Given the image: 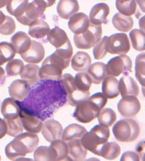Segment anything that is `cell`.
<instances>
[{"label": "cell", "instance_id": "cell-1", "mask_svg": "<svg viewBox=\"0 0 145 161\" xmlns=\"http://www.w3.org/2000/svg\"><path fill=\"white\" fill-rule=\"evenodd\" d=\"M39 144V137L35 133L25 132L15 136L7 145L5 153L7 158L11 160H17L34 152Z\"/></svg>", "mask_w": 145, "mask_h": 161}, {"label": "cell", "instance_id": "cell-2", "mask_svg": "<svg viewBox=\"0 0 145 161\" xmlns=\"http://www.w3.org/2000/svg\"><path fill=\"white\" fill-rule=\"evenodd\" d=\"M140 126L136 120L123 119L118 121L112 127L115 139L120 142H132L138 137Z\"/></svg>", "mask_w": 145, "mask_h": 161}, {"label": "cell", "instance_id": "cell-3", "mask_svg": "<svg viewBox=\"0 0 145 161\" xmlns=\"http://www.w3.org/2000/svg\"><path fill=\"white\" fill-rule=\"evenodd\" d=\"M110 130L108 128L96 125L89 132H87L80 141L87 150L94 154L100 146L108 142Z\"/></svg>", "mask_w": 145, "mask_h": 161}, {"label": "cell", "instance_id": "cell-4", "mask_svg": "<svg viewBox=\"0 0 145 161\" xmlns=\"http://www.w3.org/2000/svg\"><path fill=\"white\" fill-rule=\"evenodd\" d=\"M102 27L90 23L87 31L78 35H74V42L80 49H89L94 47L102 39Z\"/></svg>", "mask_w": 145, "mask_h": 161}, {"label": "cell", "instance_id": "cell-5", "mask_svg": "<svg viewBox=\"0 0 145 161\" xmlns=\"http://www.w3.org/2000/svg\"><path fill=\"white\" fill-rule=\"evenodd\" d=\"M130 50V42L127 34L118 33L107 36L106 51L110 54L126 55Z\"/></svg>", "mask_w": 145, "mask_h": 161}, {"label": "cell", "instance_id": "cell-6", "mask_svg": "<svg viewBox=\"0 0 145 161\" xmlns=\"http://www.w3.org/2000/svg\"><path fill=\"white\" fill-rule=\"evenodd\" d=\"M48 8L46 1H32L28 3L26 10L21 17L16 18L23 25L30 26L39 19Z\"/></svg>", "mask_w": 145, "mask_h": 161}, {"label": "cell", "instance_id": "cell-7", "mask_svg": "<svg viewBox=\"0 0 145 161\" xmlns=\"http://www.w3.org/2000/svg\"><path fill=\"white\" fill-rule=\"evenodd\" d=\"M132 68V59L126 55L116 56L112 58L106 65L107 75L115 77L126 72H131Z\"/></svg>", "mask_w": 145, "mask_h": 161}, {"label": "cell", "instance_id": "cell-8", "mask_svg": "<svg viewBox=\"0 0 145 161\" xmlns=\"http://www.w3.org/2000/svg\"><path fill=\"white\" fill-rule=\"evenodd\" d=\"M73 116L79 122L90 123L98 117L100 110L88 99L80 103L76 107Z\"/></svg>", "mask_w": 145, "mask_h": 161}, {"label": "cell", "instance_id": "cell-9", "mask_svg": "<svg viewBox=\"0 0 145 161\" xmlns=\"http://www.w3.org/2000/svg\"><path fill=\"white\" fill-rule=\"evenodd\" d=\"M72 54H73V48L70 40H68L65 45L57 49L53 54L48 56V58L50 59L51 62L57 65L63 70L70 66Z\"/></svg>", "mask_w": 145, "mask_h": 161}, {"label": "cell", "instance_id": "cell-10", "mask_svg": "<svg viewBox=\"0 0 145 161\" xmlns=\"http://www.w3.org/2000/svg\"><path fill=\"white\" fill-rule=\"evenodd\" d=\"M117 109L123 117L130 118L134 117L140 112L141 104L136 96H125L118 103Z\"/></svg>", "mask_w": 145, "mask_h": 161}, {"label": "cell", "instance_id": "cell-11", "mask_svg": "<svg viewBox=\"0 0 145 161\" xmlns=\"http://www.w3.org/2000/svg\"><path fill=\"white\" fill-rule=\"evenodd\" d=\"M42 134L48 142L52 143L55 141L62 139L63 134V127L58 121L48 119L43 124Z\"/></svg>", "mask_w": 145, "mask_h": 161}, {"label": "cell", "instance_id": "cell-12", "mask_svg": "<svg viewBox=\"0 0 145 161\" xmlns=\"http://www.w3.org/2000/svg\"><path fill=\"white\" fill-rule=\"evenodd\" d=\"M110 13V8L105 3L95 4L90 11L89 22L91 25L101 26L102 24L108 23V16Z\"/></svg>", "mask_w": 145, "mask_h": 161}, {"label": "cell", "instance_id": "cell-13", "mask_svg": "<svg viewBox=\"0 0 145 161\" xmlns=\"http://www.w3.org/2000/svg\"><path fill=\"white\" fill-rule=\"evenodd\" d=\"M45 55V50L42 44L35 40H31L30 47L21 55L24 61L29 64H38L42 61Z\"/></svg>", "mask_w": 145, "mask_h": 161}, {"label": "cell", "instance_id": "cell-14", "mask_svg": "<svg viewBox=\"0 0 145 161\" xmlns=\"http://www.w3.org/2000/svg\"><path fill=\"white\" fill-rule=\"evenodd\" d=\"M63 70L57 65L50 61L46 58L40 68L39 76L42 79H48L57 80L61 79Z\"/></svg>", "mask_w": 145, "mask_h": 161}, {"label": "cell", "instance_id": "cell-15", "mask_svg": "<svg viewBox=\"0 0 145 161\" xmlns=\"http://www.w3.org/2000/svg\"><path fill=\"white\" fill-rule=\"evenodd\" d=\"M90 25L88 16L83 13H76L70 19L68 27L75 35H78L87 31Z\"/></svg>", "mask_w": 145, "mask_h": 161}, {"label": "cell", "instance_id": "cell-16", "mask_svg": "<svg viewBox=\"0 0 145 161\" xmlns=\"http://www.w3.org/2000/svg\"><path fill=\"white\" fill-rule=\"evenodd\" d=\"M20 118L23 128L27 132L35 134H38L41 132L43 123L37 116L21 110Z\"/></svg>", "mask_w": 145, "mask_h": 161}, {"label": "cell", "instance_id": "cell-17", "mask_svg": "<svg viewBox=\"0 0 145 161\" xmlns=\"http://www.w3.org/2000/svg\"><path fill=\"white\" fill-rule=\"evenodd\" d=\"M119 90L122 97L127 96H137L139 94V87L138 83L132 76L124 75L119 81Z\"/></svg>", "mask_w": 145, "mask_h": 161}, {"label": "cell", "instance_id": "cell-18", "mask_svg": "<svg viewBox=\"0 0 145 161\" xmlns=\"http://www.w3.org/2000/svg\"><path fill=\"white\" fill-rule=\"evenodd\" d=\"M78 2L76 0H62L57 6L59 16L64 19H70L79 10Z\"/></svg>", "mask_w": 145, "mask_h": 161}, {"label": "cell", "instance_id": "cell-19", "mask_svg": "<svg viewBox=\"0 0 145 161\" xmlns=\"http://www.w3.org/2000/svg\"><path fill=\"white\" fill-rule=\"evenodd\" d=\"M12 45L13 46L16 53L21 55L30 47L31 40L30 37L24 31H18L14 34L10 39Z\"/></svg>", "mask_w": 145, "mask_h": 161}, {"label": "cell", "instance_id": "cell-20", "mask_svg": "<svg viewBox=\"0 0 145 161\" xmlns=\"http://www.w3.org/2000/svg\"><path fill=\"white\" fill-rule=\"evenodd\" d=\"M68 147V158L70 160H84L87 155V150L83 146L80 139L72 140L67 142Z\"/></svg>", "mask_w": 145, "mask_h": 161}, {"label": "cell", "instance_id": "cell-21", "mask_svg": "<svg viewBox=\"0 0 145 161\" xmlns=\"http://www.w3.org/2000/svg\"><path fill=\"white\" fill-rule=\"evenodd\" d=\"M8 93L12 98L23 100L29 94V85L25 80L17 79L10 85L8 87Z\"/></svg>", "mask_w": 145, "mask_h": 161}, {"label": "cell", "instance_id": "cell-22", "mask_svg": "<svg viewBox=\"0 0 145 161\" xmlns=\"http://www.w3.org/2000/svg\"><path fill=\"white\" fill-rule=\"evenodd\" d=\"M121 154V147L116 142H106L97 150L96 154L107 160H115Z\"/></svg>", "mask_w": 145, "mask_h": 161}, {"label": "cell", "instance_id": "cell-23", "mask_svg": "<svg viewBox=\"0 0 145 161\" xmlns=\"http://www.w3.org/2000/svg\"><path fill=\"white\" fill-rule=\"evenodd\" d=\"M91 64V56L83 51H78L71 59L72 68L78 72H86Z\"/></svg>", "mask_w": 145, "mask_h": 161}, {"label": "cell", "instance_id": "cell-24", "mask_svg": "<svg viewBox=\"0 0 145 161\" xmlns=\"http://www.w3.org/2000/svg\"><path fill=\"white\" fill-rule=\"evenodd\" d=\"M87 72L91 79L92 83L95 85H99L103 82L108 75L106 64L102 62H96L91 64Z\"/></svg>", "mask_w": 145, "mask_h": 161}, {"label": "cell", "instance_id": "cell-25", "mask_svg": "<svg viewBox=\"0 0 145 161\" xmlns=\"http://www.w3.org/2000/svg\"><path fill=\"white\" fill-rule=\"evenodd\" d=\"M20 108L17 101L12 98L3 100L1 106V113L4 119H14L20 116Z\"/></svg>", "mask_w": 145, "mask_h": 161}, {"label": "cell", "instance_id": "cell-26", "mask_svg": "<svg viewBox=\"0 0 145 161\" xmlns=\"http://www.w3.org/2000/svg\"><path fill=\"white\" fill-rule=\"evenodd\" d=\"M87 132V129L84 126L78 124H72L63 131L62 139L66 143L72 140L81 139Z\"/></svg>", "mask_w": 145, "mask_h": 161}, {"label": "cell", "instance_id": "cell-27", "mask_svg": "<svg viewBox=\"0 0 145 161\" xmlns=\"http://www.w3.org/2000/svg\"><path fill=\"white\" fill-rule=\"evenodd\" d=\"M102 89V94L107 98H115L118 97L120 94L118 80L112 76H108L103 80Z\"/></svg>", "mask_w": 145, "mask_h": 161}, {"label": "cell", "instance_id": "cell-28", "mask_svg": "<svg viewBox=\"0 0 145 161\" xmlns=\"http://www.w3.org/2000/svg\"><path fill=\"white\" fill-rule=\"evenodd\" d=\"M40 67L37 64H29L24 66L21 74V79L27 83L29 86H34L40 80L39 76Z\"/></svg>", "mask_w": 145, "mask_h": 161}, {"label": "cell", "instance_id": "cell-29", "mask_svg": "<svg viewBox=\"0 0 145 161\" xmlns=\"http://www.w3.org/2000/svg\"><path fill=\"white\" fill-rule=\"evenodd\" d=\"M47 40L53 47L59 49L65 45L69 39L65 31L61 28L56 27L48 32Z\"/></svg>", "mask_w": 145, "mask_h": 161}, {"label": "cell", "instance_id": "cell-30", "mask_svg": "<svg viewBox=\"0 0 145 161\" xmlns=\"http://www.w3.org/2000/svg\"><path fill=\"white\" fill-rule=\"evenodd\" d=\"M50 30L49 25L44 20L38 19L30 26L29 34L32 38L40 39L46 36Z\"/></svg>", "mask_w": 145, "mask_h": 161}, {"label": "cell", "instance_id": "cell-31", "mask_svg": "<svg viewBox=\"0 0 145 161\" xmlns=\"http://www.w3.org/2000/svg\"><path fill=\"white\" fill-rule=\"evenodd\" d=\"M112 23L113 26L119 31L127 32L134 26V21L132 17H127L119 13H116L112 17Z\"/></svg>", "mask_w": 145, "mask_h": 161}, {"label": "cell", "instance_id": "cell-32", "mask_svg": "<svg viewBox=\"0 0 145 161\" xmlns=\"http://www.w3.org/2000/svg\"><path fill=\"white\" fill-rule=\"evenodd\" d=\"M34 160L37 161H55L57 160V154L55 150L50 146H40L34 151Z\"/></svg>", "mask_w": 145, "mask_h": 161}, {"label": "cell", "instance_id": "cell-33", "mask_svg": "<svg viewBox=\"0 0 145 161\" xmlns=\"http://www.w3.org/2000/svg\"><path fill=\"white\" fill-rule=\"evenodd\" d=\"M29 1L23 0V1H19V0H10L8 1L6 4V10L10 14L14 16L16 18L21 17L25 13Z\"/></svg>", "mask_w": 145, "mask_h": 161}, {"label": "cell", "instance_id": "cell-34", "mask_svg": "<svg viewBox=\"0 0 145 161\" xmlns=\"http://www.w3.org/2000/svg\"><path fill=\"white\" fill-rule=\"evenodd\" d=\"M99 125L104 127L109 128L112 126L116 120V114L114 110L110 108H104L100 110L97 117Z\"/></svg>", "mask_w": 145, "mask_h": 161}, {"label": "cell", "instance_id": "cell-35", "mask_svg": "<svg viewBox=\"0 0 145 161\" xmlns=\"http://www.w3.org/2000/svg\"><path fill=\"white\" fill-rule=\"evenodd\" d=\"M130 38L132 45L135 50L138 51H144L145 50L144 31L138 29L133 30L130 33Z\"/></svg>", "mask_w": 145, "mask_h": 161}, {"label": "cell", "instance_id": "cell-36", "mask_svg": "<svg viewBox=\"0 0 145 161\" xmlns=\"http://www.w3.org/2000/svg\"><path fill=\"white\" fill-rule=\"evenodd\" d=\"M7 126L6 134L15 137L20 134L23 133V127L20 116L14 119H3Z\"/></svg>", "mask_w": 145, "mask_h": 161}, {"label": "cell", "instance_id": "cell-37", "mask_svg": "<svg viewBox=\"0 0 145 161\" xmlns=\"http://www.w3.org/2000/svg\"><path fill=\"white\" fill-rule=\"evenodd\" d=\"M15 55V50L11 43L0 42V66L13 59Z\"/></svg>", "mask_w": 145, "mask_h": 161}, {"label": "cell", "instance_id": "cell-38", "mask_svg": "<svg viewBox=\"0 0 145 161\" xmlns=\"http://www.w3.org/2000/svg\"><path fill=\"white\" fill-rule=\"evenodd\" d=\"M116 7L119 13L127 17H131L136 14L137 10L136 1H116Z\"/></svg>", "mask_w": 145, "mask_h": 161}, {"label": "cell", "instance_id": "cell-39", "mask_svg": "<svg viewBox=\"0 0 145 161\" xmlns=\"http://www.w3.org/2000/svg\"><path fill=\"white\" fill-rule=\"evenodd\" d=\"M135 62L136 77L140 85L144 87L145 83V55L144 52L137 56Z\"/></svg>", "mask_w": 145, "mask_h": 161}, {"label": "cell", "instance_id": "cell-40", "mask_svg": "<svg viewBox=\"0 0 145 161\" xmlns=\"http://www.w3.org/2000/svg\"><path fill=\"white\" fill-rule=\"evenodd\" d=\"M50 146L53 147L57 154V160H66L68 158V147L67 143L62 139L55 141Z\"/></svg>", "mask_w": 145, "mask_h": 161}, {"label": "cell", "instance_id": "cell-41", "mask_svg": "<svg viewBox=\"0 0 145 161\" xmlns=\"http://www.w3.org/2000/svg\"><path fill=\"white\" fill-rule=\"evenodd\" d=\"M89 91H82L76 89L71 94L67 95V100L70 105L76 107L78 104L88 99L89 97Z\"/></svg>", "mask_w": 145, "mask_h": 161}, {"label": "cell", "instance_id": "cell-42", "mask_svg": "<svg viewBox=\"0 0 145 161\" xmlns=\"http://www.w3.org/2000/svg\"><path fill=\"white\" fill-rule=\"evenodd\" d=\"M74 81L77 89L82 91H89L92 81L87 72H78L76 74Z\"/></svg>", "mask_w": 145, "mask_h": 161}, {"label": "cell", "instance_id": "cell-43", "mask_svg": "<svg viewBox=\"0 0 145 161\" xmlns=\"http://www.w3.org/2000/svg\"><path fill=\"white\" fill-rule=\"evenodd\" d=\"M24 63L21 59H13L8 62L6 66L7 75L10 76L20 75L23 70Z\"/></svg>", "mask_w": 145, "mask_h": 161}, {"label": "cell", "instance_id": "cell-44", "mask_svg": "<svg viewBox=\"0 0 145 161\" xmlns=\"http://www.w3.org/2000/svg\"><path fill=\"white\" fill-rule=\"evenodd\" d=\"M61 82L63 86V87L65 90L67 94H71L72 92H74L77 89L76 86L74 76L69 73H65L62 75L61 77Z\"/></svg>", "mask_w": 145, "mask_h": 161}, {"label": "cell", "instance_id": "cell-45", "mask_svg": "<svg viewBox=\"0 0 145 161\" xmlns=\"http://www.w3.org/2000/svg\"><path fill=\"white\" fill-rule=\"evenodd\" d=\"M16 30V24L14 19L6 16L4 21L0 25V34L3 35H10L13 34Z\"/></svg>", "mask_w": 145, "mask_h": 161}, {"label": "cell", "instance_id": "cell-46", "mask_svg": "<svg viewBox=\"0 0 145 161\" xmlns=\"http://www.w3.org/2000/svg\"><path fill=\"white\" fill-rule=\"evenodd\" d=\"M107 36L104 37L99 40L94 47V56L96 59H102L105 57L107 52L106 51V42Z\"/></svg>", "mask_w": 145, "mask_h": 161}, {"label": "cell", "instance_id": "cell-47", "mask_svg": "<svg viewBox=\"0 0 145 161\" xmlns=\"http://www.w3.org/2000/svg\"><path fill=\"white\" fill-rule=\"evenodd\" d=\"M88 100L93 104H94L99 110H102L108 102V98L102 93H100V92L92 95L90 97L88 98Z\"/></svg>", "mask_w": 145, "mask_h": 161}, {"label": "cell", "instance_id": "cell-48", "mask_svg": "<svg viewBox=\"0 0 145 161\" xmlns=\"http://www.w3.org/2000/svg\"><path fill=\"white\" fill-rule=\"evenodd\" d=\"M121 160L124 161H128V160H134V161H138L140 160V156L137 154V153L132 151H127L123 153Z\"/></svg>", "mask_w": 145, "mask_h": 161}, {"label": "cell", "instance_id": "cell-49", "mask_svg": "<svg viewBox=\"0 0 145 161\" xmlns=\"http://www.w3.org/2000/svg\"><path fill=\"white\" fill-rule=\"evenodd\" d=\"M7 126L4 119L0 118V139L6 135Z\"/></svg>", "mask_w": 145, "mask_h": 161}, {"label": "cell", "instance_id": "cell-50", "mask_svg": "<svg viewBox=\"0 0 145 161\" xmlns=\"http://www.w3.org/2000/svg\"><path fill=\"white\" fill-rule=\"evenodd\" d=\"M5 78V70H3V68H2L1 66H0V83H1L2 80H3Z\"/></svg>", "mask_w": 145, "mask_h": 161}, {"label": "cell", "instance_id": "cell-51", "mask_svg": "<svg viewBox=\"0 0 145 161\" xmlns=\"http://www.w3.org/2000/svg\"><path fill=\"white\" fill-rule=\"evenodd\" d=\"M144 16H143V17L140 19V22H139V25H140V28H141V29H140V30H142V31H144Z\"/></svg>", "mask_w": 145, "mask_h": 161}, {"label": "cell", "instance_id": "cell-52", "mask_svg": "<svg viewBox=\"0 0 145 161\" xmlns=\"http://www.w3.org/2000/svg\"><path fill=\"white\" fill-rule=\"evenodd\" d=\"M6 19V15L3 13V12L0 10V25L4 21V20Z\"/></svg>", "mask_w": 145, "mask_h": 161}, {"label": "cell", "instance_id": "cell-53", "mask_svg": "<svg viewBox=\"0 0 145 161\" xmlns=\"http://www.w3.org/2000/svg\"><path fill=\"white\" fill-rule=\"evenodd\" d=\"M7 2L8 1H0V8H2L6 6Z\"/></svg>", "mask_w": 145, "mask_h": 161}, {"label": "cell", "instance_id": "cell-54", "mask_svg": "<svg viewBox=\"0 0 145 161\" xmlns=\"http://www.w3.org/2000/svg\"><path fill=\"white\" fill-rule=\"evenodd\" d=\"M0 160H1V156H0Z\"/></svg>", "mask_w": 145, "mask_h": 161}]
</instances>
